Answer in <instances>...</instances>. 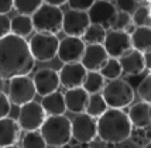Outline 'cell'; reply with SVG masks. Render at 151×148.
I'll use <instances>...</instances> for the list:
<instances>
[{
	"label": "cell",
	"instance_id": "obj_15",
	"mask_svg": "<svg viewBox=\"0 0 151 148\" xmlns=\"http://www.w3.org/2000/svg\"><path fill=\"white\" fill-rule=\"evenodd\" d=\"M85 76H86V69L81 65V62L64 64V66L58 71L59 85L66 88V90L82 88Z\"/></svg>",
	"mask_w": 151,
	"mask_h": 148
},
{
	"label": "cell",
	"instance_id": "obj_25",
	"mask_svg": "<svg viewBox=\"0 0 151 148\" xmlns=\"http://www.w3.org/2000/svg\"><path fill=\"white\" fill-rule=\"evenodd\" d=\"M105 88V79L99 72H86L85 80L82 83V89L88 95H96Z\"/></svg>",
	"mask_w": 151,
	"mask_h": 148
},
{
	"label": "cell",
	"instance_id": "obj_24",
	"mask_svg": "<svg viewBox=\"0 0 151 148\" xmlns=\"http://www.w3.org/2000/svg\"><path fill=\"white\" fill-rule=\"evenodd\" d=\"M107 109L109 107H107V104L103 100V97H102L100 93L89 95L88 103H86V107H85V114H88V116L92 117V119H99Z\"/></svg>",
	"mask_w": 151,
	"mask_h": 148
},
{
	"label": "cell",
	"instance_id": "obj_34",
	"mask_svg": "<svg viewBox=\"0 0 151 148\" xmlns=\"http://www.w3.org/2000/svg\"><path fill=\"white\" fill-rule=\"evenodd\" d=\"M116 4H117V9L122 13L132 14V13H134V10L138 7V1H136V0H119Z\"/></svg>",
	"mask_w": 151,
	"mask_h": 148
},
{
	"label": "cell",
	"instance_id": "obj_39",
	"mask_svg": "<svg viewBox=\"0 0 151 148\" xmlns=\"http://www.w3.org/2000/svg\"><path fill=\"white\" fill-rule=\"evenodd\" d=\"M44 3H45V4H48V6H52V7H58V9H61L64 4H66V0H45Z\"/></svg>",
	"mask_w": 151,
	"mask_h": 148
},
{
	"label": "cell",
	"instance_id": "obj_29",
	"mask_svg": "<svg viewBox=\"0 0 151 148\" xmlns=\"http://www.w3.org/2000/svg\"><path fill=\"white\" fill-rule=\"evenodd\" d=\"M99 73L103 76V79H109V80L120 79L122 68H120V64H119V59L109 58L107 61H106V64L100 68Z\"/></svg>",
	"mask_w": 151,
	"mask_h": 148
},
{
	"label": "cell",
	"instance_id": "obj_16",
	"mask_svg": "<svg viewBox=\"0 0 151 148\" xmlns=\"http://www.w3.org/2000/svg\"><path fill=\"white\" fill-rule=\"evenodd\" d=\"M107 59L109 57L103 45H86L81 58V65L86 69V72H99Z\"/></svg>",
	"mask_w": 151,
	"mask_h": 148
},
{
	"label": "cell",
	"instance_id": "obj_21",
	"mask_svg": "<svg viewBox=\"0 0 151 148\" xmlns=\"http://www.w3.org/2000/svg\"><path fill=\"white\" fill-rule=\"evenodd\" d=\"M41 107L44 110L45 116H64L66 111L65 107V100H64V93L61 92H54L48 96L42 97L41 102Z\"/></svg>",
	"mask_w": 151,
	"mask_h": 148
},
{
	"label": "cell",
	"instance_id": "obj_40",
	"mask_svg": "<svg viewBox=\"0 0 151 148\" xmlns=\"http://www.w3.org/2000/svg\"><path fill=\"white\" fill-rule=\"evenodd\" d=\"M143 61H144V66L147 71L151 69V52H145L143 54Z\"/></svg>",
	"mask_w": 151,
	"mask_h": 148
},
{
	"label": "cell",
	"instance_id": "obj_7",
	"mask_svg": "<svg viewBox=\"0 0 151 148\" xmlns=\"http://www.w3.org/2000/svg\"><path fill=\"white\" fill-rule=\"evenodd\" d=\"M35 89H34L33 79L28 76H17L10 79L9 82V93L7 97L10 103L16 106H23L26 103L34 102L35 97Z\"/></svg>",
	"mask_w": 151,
	"mask_h": 148
},
{
	"label": "cell",
	"instance_id": "obj_31",
	"mask_svg": "<svg viewBox=\"0 0 151 148\" xmlns=\"http://www.w3.org/2000/svg\"><path fill=\"white\" fill-rule=\"evenodd\" d=\"M137 93L141 102H144V103L151 102V75H147L144 80L137 86Z\"/></svg>",
	"mask_w": 151,
	"mask_h": 148
},
{
	"label": "cell",
	"instance_id": "obj_45",
	"mask_svg": "<svg viewBox=\"0 0 151 148\" xmlns=\"http://www.w3.org/2000/svg\"><path fill=\"white\" fill-rule=\"evenodd\" d=\"M86 148H89V147H86Z\"/></svg>",
	"mask_w": 151,
	"mask_h": 148
},
{
	"label": "cell",
	"instance_id": "obj_14",
	"mask_svg": "<svg viewBox=\"0 0 151 148\" xmlns=\"http://www.w3.org/2000/svg\"><path fill=\"white\" fill-rule=\"evenodd\" d=\"M33 83H34V89H35L37 95H40L42 97L48 96V95H51L54 92H57L59 88L58 72L55 69H51V68L40 69L34 75Z\"/></svg>",
	"mask_w": 151,
	"mask_h": 148
},
{
	"label": "cell",
	"instance_id": "obj_35",
	"mask_svg": "<svg viewBox=\"0 0 151 148\" xmlns=\"http://www.w3.org/2000/svg\"><path fill=\"white\" fill-rule=\"evenodd\" d=\"M10 110H12V103H10L9 97L4 92L0 90V120L6 119L10 114Z\"/></svg>",
	"mask_w": 151,
	"mask_h": 148
},
{
	"label": "cell",
	"instance_id": "obj_20",
	"mask_svg": "<svg viewBox=\"0 0 151 148\" xmlns=\"http://www.w3.org/2000/svg\"><path fill=\"white\" fill-rule=\"evenodd\" d=\"M21 129L14 119L6 117L0 120V148L16 145Z\"/></svg>",
	"mask_w": 151,
	"mask_h": 148
},
{
	"label": "cell",
	"instance_id": "obj_44",
	"mask_svg": "<svg viewBox=\"0 0 151 148\" xmlns=\"http://www.w3.org/2000/svg\"><path fill=\"white\" fill-rule=\"evenodd\" d=\"M1 85H3V79L0 78V88H1Z\"/></svg>",
	"mask_w": 151,
	"mask_h": 148
},
{
	"label": "cell",
	"instance_id": "obj_12",
	"mask_svg": "<svg viewBox=\"0 0 151 148\" xmlns=\"http://www.w3.org/2000/svg\"><path fill=\"white\" fill-rule=\"evenodd\" d=\"M89 26L91 23L88 19V13L68 10L62 16V31L66 34V37L82 38L83 32Z\"/></svg>",
	"mask_w": 151,
	"mask_h": 148
},
{
	"label": "cell",
	"instance_id": "obj_32",
	"mask_svg": "<svg viewBox=\"0 0 151 148\" xmlns=\"http://www.w3.org/2000/svg\"><path fill=\"white\" fill-rule=\"evenodd\" d=\"M130 24H132V16L119 11V13L116 14L114 20H113L112 27H113V30H116V31H124Z\"/></svg>",
	"mask_w": 151,
	"mask_h": 148
},
{
	"label": "cell",
	"instance_id": "obj_36",
	"mask_svg": "<svg viewBox=\"0 0 151 148\" xmlns=\"http://www.w3.org/2000/svg\"><path fill=\"white\" fill-rule=\"evenodd\" d=\"M147 75H150V71H147V69H145V71H143L141 73H138V75H132V76H127V79H124V80L130 85V88L134 90V88H137L138 85L144 80V78L147 76Z\"/></svg>",
	"mask_w": 151,
	"mask_h": 148
},
{
	"label": "cell",
	"instance_id": "obj_28",
	"mask_svg": "<svg viewBox=\"0 0 151 148\" xmlns=\"http://www.w3.org/2000/svg\"><path fill=\"white\" fill-rule=\"evenodd\" d=\"M42 4V0H16L13 1V7L19 11L20 16H27L31 17L40 6Z\"/></svg>",
	"mask_w": 151,
	"mask_h": 148
},
{
	"label": "cell",
	"instance_id": "obj_1",
	"mask_svg": "<svg viewBox=\"0 0 151 148\" xmlns=\"http://www.w3.org/2000/svg\"><path fill=\"white\" fill-rule=\"evenodd\" d=\"M34 66L35 61L24 38L9 34L0 40V78L3 80L28 76Z\"/></svg>",
	"mask_w": 151,
	"mask_h": 148
},
{
	"label": "cell",
	"instance_id": "obj_3",
	"mask_svg": "<svg viewBox=\"0 0 151 148\" xmlns=\"http://www.w3.org/2000/svg\"><path fill=\"white\" fill-rule=\"evenodd\" d=\"M40 134L45 141L47 147L61 148L69 142L71 137V120L65 116H50L47 117L41 129Z\"/></svg>",
	"mask_w": 151,
	"mask_h": 148
},
{
	"label": "cell",
	"instance_id": "obj_19",
	"mask_svg": "<svg viewBox=\"0 0 151 148\" xmlns=\"http://www.w3.org/2000/svg\"><path fill=\"white\" fill-rule=\"evenodd\" d=\"M88 97H89V95L82 88L66 90L65 93H64V100H65L66 110H69L71 113H75V114L85 113Z\"/></svg>",
	"mask_w": 151,
	"mask_h": 148
},
{
	"label": "cell",
	"instance_id": "obj_18",
	"mask_svg": "<svg viewBox=\"0 0 151 148\" xmlns=\"http://www.w3.org/2000/svg\"><path fill=\"white\" fill-rule=\"evenodd\" d=\"M119 64H120V68H122V73H126L127 76L138 75L143 71H145L143 54L136 51V50H132L126 55H123L119 59Z\"/></svg>",
	"mask_w": 151,
	"mask_h": 148
},
{
	"label": "cell",
	"instance_id": "obj_6",
	"mask_svg": "<svg viewBox=\"0 0 151 148\" xmlns=\"http://www.w3.org/2000/svg\"><path fill=\"white\" fill-rule=\"evenodd\" d=\"M58 44L59 40L57 35L35 32L28 42V48H30V52H31V57L34 58V61L50 62L57 57Z\"/></svg>",
	"mask_w": 151,
	"mask_h": 148
},
{
	"label": "cell",
	"instance_id": "obj_42",
	"mask_svg": "<svg viewBox=\"0 0 151 148\" xmlns=\"http://www.w3.org/2000/svg\"><path fill=\"white\" fill-rule=\"evenodd\" d=\"M61 148H71V145H69V144H65V145H62Z\"/></svg>",
	"mask_w": 151,
	"mask_h": 148
},
{
	"label": "cell",
	"instance_id": "obj_13",
	"mask_svg": "<svg viewBox=\"0 0 151 148\" xmlns=\"http://www.w3.org/2000/svg\"><path fill=\"white\" fill-rule=\"evenodd\" d=\"M86 45L81 38L75 37H65L59 41L57 57L59 61H62L64 64H75L81 62V58L83 55Z\"/></svg>",
	"mask_w": 151,
	"mask_h": 148
},
{
	"label": "cell",
	"instance_id": "obj_26",
	"mask_svg": "<svg viewBox=\"0 0 151 148\" xmlns=\"http://www.w3.org/2000/svg\"><path fill=\"white\" fill-rule=\"evenodd\" d=\"M106 38V30L102 28L100 26H95V24H91V26L86 28V31L83 32L82 35V41L83 44L88 45H102L103 41Z\"/></svg>",
	"mask_w": 151,
	"mask_h": 148
},
{
	"label": "cell",
	"instance_id": "obj_11",
	"mask_svg": "<svg viewBox=\"0 0 151 148\" xmlns=\"http://www.w3.org/2000/svg\"><path fill=\"white\" fill-rule=\"evenodd\" d=\"M71 137L73 140H76L79 144H88L93 141L98 137L96 120L85 113L78 114L71 121Z\"/></svg>",
	"mask_w": 151,
	"mask_h": 148
},
{
	"label": "cell",
	"instance_id": "obj_5",
	"mask_svg": "<svg viewBox=\"0 0 151 148\" xmlns=\"http://www.w3.org/2000/svg\"><path fill=\"white\" fill-rule=\"evenodd\" d=\"M102 97L109 109L122 110L133 103L134 90L124 79H114L109 83H105V88L102 89Z\"/></svg>",
	"mask_w": 151,
	"mask_h": 148
},
{
	"label": "cell",
	"instance_id": "obj_33",
	"mask_svg": "<svg viewBox=\"0 0 151 148\" xmlns=\"http://www.w3.org/2000/svg\"><path fill=\"white\" fill-rule=\"evenodd\" d=\"M93 1H95V0H69V1H66V3L69 4L71 10L88 13V10L92 7Z\"/></svg>",
	"mask_w": 151,
	"mask_h": 148
},
{
	"label": "cell",
	"instance_id": "obj_17",
	"mask_svg": "<svg viewBox=\"0 0 151 148\" xmlns=\"http://www.w3.org/2000/svg\"><path fill=\"white\" fill-rule=\"evenodd\" d=\"M129 120L132 123L133 129H143L147 130L151 124V104L138 102L129 110Z\"/></svg>",
	"mask_w": 151,
	"mask_h": 148
},
{
	"label": "cell",
	"instance_id": "obj_4",
	"mask_svg": "<svg viewBox=\"0 0 151 148\" xmlns=\"http://www.w3.org/2000/svg\"><path fill=\"white\" fill-rule=\"evenodd\" d=\"M62 10L58 7L48 6L42 1L40 9L31 16L33 28L41 34H51L57 35L62 31Z\"/></svg>",
	"mask_w": 151,
	"mask_h": 148
},
{
	"label": "cell",
	"instance_id": "obj_23",
	"mask_svg": "<svg viewBox=\"0 0 151 148\" xmlns=\"http://www.w3.org/2000/svg\"><path fill=\"white\" fill-rule=\"evenodd\" d=\"M34 31L31 17L27 16H14L10 20V34L17 35L20 38H26L27 35H30Z\"/></svg>",
	"mask_w": 151,
	"mask_h": 148
},
{
	"label": "cell",
	"instance_id": "obj_43",
	"mask_svg": "<svg viewBox=\"0 0 151 148\" xmlns=\"http://www.w3.org/2000/svg\"><path fill=\"white\" fill-rule=\"evenodd\" d=\"M4 148H20V147H17V145H10V147H4Z\"/></svg>",
	"mask_w": 151,
	"mask_h": 148
},
{
	"label": "cell",
	"instance_id": "obj_10",
	"mask_svg": "<svg viewBox=\"0 0 151 148\" xmlns=\"http://www.w3.org/2000/svg\"><path fill=\"white\" fill-rule=\"evenodd\" d=\"M103 48L109 58L120 59L123 55H126L129 51H132V42H130V35L124 31H112L106 32V38L103 41Z\"/></svg>",
	"mask_w": 151,
	"mask_h": 148
},
{
	"label": "cell",
	"instance_id": "obj_30",
	"mask_svg": "<svg viewBox=\"0 0 151 148\" xmlns=\"http://www.w3.org/2000/svg\"><path fill=\"white\" fill-rule=\"evenodd\" d=\"M21 148H47V144L38 131H26L21 140Z\"/></svg>",
	"mask_w": 151,
	"mask_h": 148
},
{
	"label": "cell",
	"instance_id": "obj_37",
	"mask_svg": "<svg viewBox=\"0 0 151 148\" xmlns=\"http://www.w3.org/2000/svg\"><path fill=\"white\" fill-rule=\"evenodd\" d=\"M10 34V19L0 14V40Z\"/></svg>",
	"mask_w": 151,
	"mask_h": 148
},
{
	"label": "cell",
	"instance_id": "obj_27",
	"mask_svg": "<svg viewBox=\"0 0 151 148\" xmlns=\"http://www.w3.org/2000/svg\"><path fill=\"white\" fill-rule=\"evenodd\" d=\"M132 21H133V26L136 28H143V27L150 28L151 11H150V7H148V1L145 3L144 6H138L134 10V13L132 16Z\"/></svg>",
	"mask_w": 151,
	"mask_h": 148
},
{
	"label": "cell",
	"instance_id": "obj_9",
	"mask_svg": "<svg viewBox=\"0 0 151 148\" xmlns=\"http://www.w3.org/2000/svg\"><path fill=\"white\" fill-rule=\"evenodd\" d=\"M117 14L116 6L107 0H96L93 1L92 7L88 10V19L91 24L100 26L102 28H110L114 17Z\"/></svg>",
	"mask_w": 151,
	"mask_h": 148
},
{
	"label": "cell",
	"instance_id": "obj_8",
	"mask_svg": "<svg viewBox=\"0 0 151 148\" xmlns=\"http://www.w3.org/2000/svg\"><path fill=\"white\" fill-rule=\"evenodd\" d=\"M45 119L47 116L41 104L37 102H30V103L20 106L17 124L20 129L26 130V131H38Z\"/></svg>",
	"mask_w": 151,
	"mask_h": 148
},
{
	"label": "cell",
	"instance_id": "obj_2",
	"mask_svg": "<svg viewBox=\"0 0 151 148\" xmlns=\"http://www.w3.org/2000/svg\"><path fill=\"white\" fill-rule=\"evenodd\" d=\"M96 133L106 144L116 145L132 137L133 126L123 110L107 109L96 121Z\"/></svg>",
	"mask_w": 151,
	"mask_h": 148
},
{
	"label": "cell",
	"instance_id": "obj_41",
	"mask_svg": "<svg viewBox=\"0 0 151 148\" xmlns=\"http://www.w3.org/2000/svg\"><path fill=\"white\" fill-rule=\"evenodd\" d=\"M143 148H151V142L148 141L147 144H145V145H143Z\"/></svg>",
	"mask_w": 151,
	"mask_h": 148
},
{
	"label": "cell",
	"instance_id": "obj_22",
	"mask_svg": "<svg viewBox=\"0 0 151 148\" xmlns=\"http://www.w3.org/2000/svg\"><path fill=\"white\" fill-rule=\"evenodd\" d=\"M130 42H132L133 50L141 54L151 52V28H147V27L136 28L130 35Z\"/></svg>",
	"mask_w": 151,
	"mask_h": 148
},
{
	"label": "cell",
	"instance_id": "obj_38",
	"mask_svg": "<svg viewBox=\"0 0 151 148\" xmlns=\"http://www.w3.org/2000/svg\"><path fill=\"white\" fill-rule=\"evenodd\" d=\"M12 9H13V1L12 0H0V14L6 16Z\"/></svg>",
	"mask_w": 151,
	"mask_h": 148
}]
</instances>
